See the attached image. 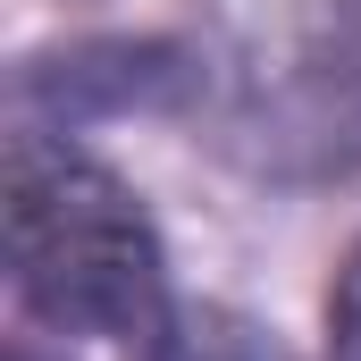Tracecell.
I'll return each mask as SVG.
<instances>
[{
  "mask_svg": "<svg viewBox=\"0 0 361 361\" xmlns=\"http://www.w3.org/2000/svg\"><path fill=\"white\" fill-rule=\"evenodd\" d=\"M193 92V68L169 42H76L51 59H25L17 101L34 109L25 126H59L76 135L92 118H126V109H169Z\"/></svg>",
  "mask_w": 361,
  "mask_h": 361,
  "instance_id": "7a4b0ae2",
  "label": "cell"
},
{
  "mask_svg": "<svg viewBox=\"0 0 361 361\" xmlns=\"http://www.w3.org/2000/svg\"><path fill=\"white\" fill-rule=\"evenodd\" d=\"M8 361H51V353H42V345H8Z\"/></svg>",
  "mask_w": 361,
  "mask_h": 361,
  "instance_id": "5b68a950",
  "label": "cell"
},
{
  "mask_svg": "<svg viewBox=\"0 0 361 361\" xmlns=\"http://www.w3.org/2000/svg\"><path fill=\"white\" fill-rule=\"evenodd\" d=\"M143 361H277V345L219 302H169L160 328L143 336Z\"/></svg>",
  "mask_w": 361,
  "mask_h": 361,
  "instance_id": "3957f363",
  "label": "cell"
},
{
  "mask_svg": "<svg viewBox=\"0 0 361 361\" xmlns=\"http://www.w3.org/2000/svg\"><path fill=\"white\" fill-rule=\"evenodd\" d=\"M8 286L51 336H152L169 311V252L143 193L59 126H17L0 160Z\"/></svg>",
  "mask_w": 361,
  "mask_h": 361,
  "instance_id": "6da1fadb",
  "label": "cell"
},
{
  "mask_svg": "<svg viewBox=\"0 0 361 361\" xmlns=\"http://www.w3.org/2000/svg\"><path fill=\"white\" fill-rule=\"evenodd\" d=\"M319 361H361V244L336 269V294H328V353Z\"/></svg>",
  "mask_w": 361,
  "mask_h": 361,
  "instance_id": "277c9868",
  "label": "cell"
}]
</instances>
